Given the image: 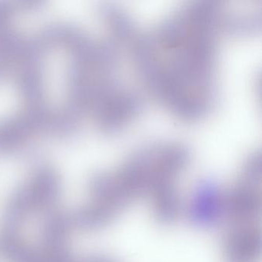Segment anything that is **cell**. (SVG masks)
Returning <instances> with one entry per match:
<instances>
[{
	"label": "cell",
	"mask_w": 262,
	"mask_h": 262,
	"mask_svg": "<svg viewBox=\"0 0 262 262\" xmlns=\"http://www.w3.org/2000/svg\"><path fill=\"white\" fill-rule=\"evenodd\" d=\"M220 19V3L199 1L133 42L136 67L144 82L184 120L201 119L212 106Z\"/></svg>",
	"instance_id": "obj_1"
}]
</instances>
